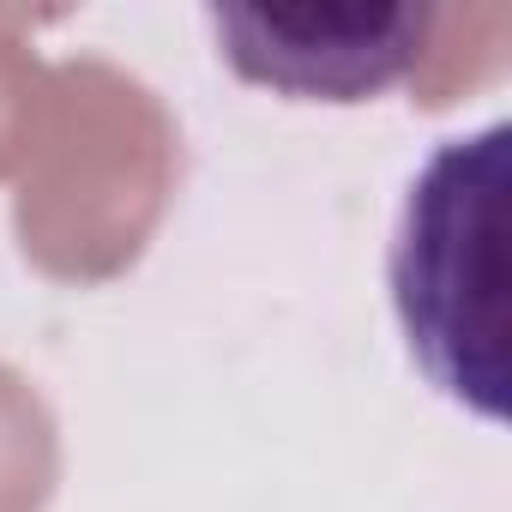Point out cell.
<instances>
[{
	"instance_id": "6da1fadb",
	"label": "cell",
	"mask_w": 512,
	"mask_h": 512,
	"mask_svg": "<svg viewBox=\"0 0 512 512\" xmlns=\"http://www.w3.org/2000/svg\"><path fill=\"white\" fill-rule=\"evenodd\" d=\"M181 181L169 103L103 55L49 67L19 163L13 229L25 260L61 284H109L139 266Z\"/></svg>"
},
{
	"instance_id": "7a4b0ae2",
	"label": "cell",
	"mask_w": 512,
	"mask_h": 512,
	"mask_svg": "<svg viewBox=\"0 0 512 512\" xmlns=\"http://www.w3.org/2000/svg\"><path fill=\"white\" fill-rule=\"evenodd\" d=\"M506 121L446 139L392 229V308L416 368L464 410L506 422Z\"/></svg>"
},
{
	"instance_id": "3957f363",
	"label": "cell",
	"mask_w": 512,
	"mask_h": 512,
	"mask_svg": "<svg viewBox=\"0 0 512 512\" xmlns=\"http://www.w3.org/2000/svg\"><path fill=\"white\" fill-rule=\"evenodd\" d=\"M211 31L223 61L284 97L362 103L398 79L416 85L434 7H217Z\"/></svg>"
},
{
	"instance_id": "277c9868",
	"label": "cell",
	"mask_w": 512,
	"mask_h": 512,
	"mask_svg": "<svg viewBox=\"0 0 512 512\" xmlns=\"http://www.w3.org/2000/svg\"><path fill=\"white\" fill-rule=\"evenodd\" d=\"M61 482V428L49 398L0 362V512H43Z\"/></svg>"
},
{
	"instance_id": "5b68a950",
	"label": "cell",
	"mask_w": 512,
	"mask_h": 512,
	"mask_svg": "<svg viewBox=\"0 0 512 512\" xmlns=\"http://www.w3.org/2000/svg\"><path fill=\"white\" fill-rule=\"evenodd\" d=\"M506 31L512 19L500 7H434V31H428V55L416 67V103L422 109H446L464 91L488 85L506 61Z\"/></svg>"
},
{
	"instance_id": "8992f818",
	"label": "cell",
	"mask_w": 512,
	"mask_h": 512,
	"mask_svg": "<svg viewBox=\"0 0 512 512\" xmlns=\"http://www.w3.org/2000/svg\"><path fill=\"white\" fill-rule=\"evenodd\" d=\"M19 13H0V175H13L25 163L31 145V121L43 103V79L49 67L37 61V49L13 31Z\"/></svg>"
}]
</instances>
